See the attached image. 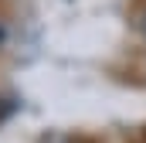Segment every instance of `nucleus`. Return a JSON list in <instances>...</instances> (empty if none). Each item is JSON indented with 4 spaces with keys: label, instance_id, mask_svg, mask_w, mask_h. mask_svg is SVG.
Listing matches in <instances>:
<instances>
[{
    "label": "nucleus",
    "instance_id": "1",
    "mask_svg": "<svg viewBox=\"0 0 146 143\" xmlns=\"http://www.w3.org/2000/svg\"><path fill=\"white\" fill-rule=\"evenodd\" d=\"M139 27H143V34H146V17H143V21H139Z\"/></svg>",
    "mask_w": 146,
    "mask_h": 143
},
{
    "label": "nucleus",
    "instance_id": "2",
    "mask_svg": "<svg viewBox=\"0 0 146 143\" xmlns=\"http://www.w3.org/2000/svg\"><path fill=\"white\" fill-rule=\"evenodd\" d=\"M0 41H3V27H0Z\"/></svg>",
    "mask_w": 146,
    "mask_h": 143
}]
</instances>
